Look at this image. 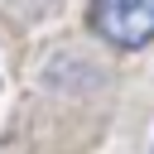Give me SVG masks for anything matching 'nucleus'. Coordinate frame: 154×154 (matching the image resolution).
<instances>
[{
    "mask_svg": "<svg viewBox=\"0 0 154 154\" xmlns=\"http://www.w3.org/2000/svg\"><path fill=\"white\" fill-rule=\"evenodd\" d=\"M96 38L111 48H149L154 43V0H91L87 10Z\"/></svg>",
    "mask_w": 154,
    "mask_h": 154,
    "instance_id": "1",
    "label": "nucleus"
},
{
    "mask_svg": "<svg viewBox=\"0 0 154 154\" xmlns=\"http://www.w3.org/2000/svg\"><path fill=\"white\" fill-rule=\"evenodd\" d=\"M10 5H14V10H24V14H43L53 0H10Z\"/></svg>",
    "mask_w": 154,
    "mask_h": 154,
    "instance_id": "2",
    "label": "nucleus"
},
{
    "mask_svg": "<svg viewBox=\"0 0 154 154\" xmlns=\"http://www.w3.org/2000/svg\"><path fill=\"white\" fill-rule=\"evenodd\" d=\"M149 154H154V149H149Z\"/></svg>",
    "mask_w": 154,
    "mask_h": 154,
    "instance_id": "3",
    "label": "nucleus"
}]
</instances>
